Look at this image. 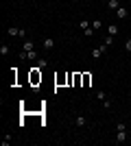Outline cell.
<instances>
[{
    "label": "cell",
    "instance_id": "6da1fadb",
    "mask_svg": "<svg viewBox=\"0 0 131 146\" xmlns=\"http://www.w3.org/2000/svg\"><path fill=\"white\" fill-rule=\"evenodd\" d=\"M85 124H87V118L83 116V113L74 116V127H85Z\"/></svg>",
    "mask_w": 131,
    "mask_h": 146
},
{
    "label": "cell",
    "instance_id": "7a4b0ae2",
    "mask_svg": "<svg viewBox=\"0 0 131 146\" xmlns=\"http://www.w3.org/2000/svg\"><path fill=\"white\" fill-rule=\"evenodd\" d=\"M116 144H122V142H127V131H116Z\"/></svg>",
    "mask_w": 131,
    "mask_h": 146
},
{
    "label": "cell",
    "instance_id": "3957f363",
    "mask_svg": "<svg viewBox=\"0 0 131 146\" xmlns=\"http://www.w3.org/2000/svg\"><path fill=\"white\" fill-rule=\"evenodd\" d=\"M42 46H44V50H53L55 48V39H53V37H46Z\"/></svg>",
    "mask_w": 131,
    "mask_h": 146
},
{
    "label": "cell",
    "instance_id": "277c9868",
    "mask_svg": "<svg viewBox=\"0 0 131 146\" xmlns=\"http://www.w3.org/2000/svg\"><path fill=\"white\" fill-rule=\"evenodd\" d=\"M22 50H24V52H31V50H35V44H33L31 39H26V42L22 44Z\"/></svg>",
    "mask_w": 131,
    "mask_h": 146
},
{
    "label": "cell",
    "instance_id": "5b68a950",
    "mask_svg": "<svg viewBox=\"0 0 131 146\" xmlns=\"http://www.w3.org/2000/svg\"><path fill=\"white\" fill-rule=\"evenodd\" d=\"M35 63H37V68H39V70L48 68V59H46V57H37V61H35Z\"/></svg>",
    "mask_w": 131,
    "mask_h": 146
},
{
    "label": "cell",
    "instance_id": "8992f818",
    "mask_svg": "<svg viewBox=\"0 0 131 146\" xmlns=\"http://www.w3.org/2000/svg\"><path fill=\"white\" fill-rule=\"evenodd\" d=\"M7 35H11V37H20V29H18V26H9V29H7Z\"/></svg>",
    "mask_w": 131,
    "mask_h": 146
},
{
    "label": "cell",
    "instance_id": "52a82bcc",
    "mask_svg": "<svg viewBox=\"0 0 131 146\" xmlns=\"http://www.w3.org/2000/svg\"><path fill=\"white\" fill-rule=\"evenodd\" d=\"M103 55H105V52H103V48H100V46H98V48H94V50H92V57H94V59H100Z\"/></svg>",
    "mask_w": 131,
    "mask_h": 146
},
{
    "label": "cell",
    "instance_id": "ba28073f",
    "mask_svg": "<svg viewBox=\"0 0 131 146\" xmlns=\"http://www.w3.org/2000/svg\"><path fill=\"white\" fill-rule=\"evenodd\" d=\"M116 15H118V18H127V7H118V9H116Z\"/></svg>",
    "mask_w": 131,
    "mask_h": 146
},
{
    "label": "cell",
    "instance_id": "9c48e42d",
    "mask_svg": "<svg viewBox=\"0 0 131 146\" xmlns=\"http://www.w3.org/2000/svg\"><path fill=\"white\" fill-rule=\"evenodd\" d=\"M90 26H92V22H90V20H81V22H79V29H81V31L90 29Z\"/></svg>",
    "mask_w": 131,
    "mask_h": 146
},
{
    "label": "cell",
    "instance_id": "30bf717a",
    "mask_svg": "<svg viewBox=\"0 0 131 146\" xmlns=\"http://www.w3.org/2000/svg\"><path fill=\"white\" fill-rule=\"evenodd\" d=\"M96 98H98L100 103H105V100H107V94H105L103 90H98V92H96Z\"/></svg>",
    "mask_w": 131,
    "mask_h": 146
},
{
    "label": "cell",
    "instance_id": "8fae6325",
    "mask_svg": "<svg viewBox=\"0 0 131 146\" xmlns=\"http://www.w3.org/2000/svg\"><path fill=\"white\" fill-rule=\"evenodd\" d=\"M37 52H35V50H31V52H26V59H29V61H37Z\"/></svg>",
    "mask_w": 131,
    "mask_h": 146
},
{
    "label": "cell",
    "instance_id": "7c38bea8",
    "mask_svg": "<svg viewBox=\"0 0 131 146\" xmlns=\"http://www.w3.org/2000/svg\"><path fill=\"white\" fill-rule=\"evenodd\" d=\"M92 29L94 31H100V29H103V22H100V20H92Z\"/></svg>",
    "mask_w": 131,
    "mask_h": 146
},
{
    "label": "cell",
    "instance_id": "4fadbf2b",
    "mask_svg": "<svg viewBox=\"0 0 131 146\" xmlns=\"http://www.w3.org/2000/svg\"><path fill=\"white\" fill-rule=\"evenodd\" d=\"M118 7H122V5H120V0H109V9H114V11H116Z\"/></svg>",
    "mask_w": 131,
    "mask_h": 146
},
{
    "label": "cell",
    "instance_id": "5bb4252c",
    "mask_svg": "<svg viewBox=\"0 0 131 146\" xmlns=\"http://www.w3.org/2000/svg\"><path fill=\"white\" fill-rule=\"evenodd\" d=\"M0 55H2V57L9 55V46H7V44H2V46H0Z\"/></svg>",
    "mask_w": 131,
    "mask_h": 146
},
{
    "label": "cell",
    "instance_id": "9a60e30c",
    "mask_svg": "<svg viewBox=\"0 0 131 146\" xmlns=\"http://www.w3.org/2000/svg\"><path fill=\"white\" fill-rule=\"evenodd\" d=\"M118 24H109V35H116V33H118Z\"/></svg>",
    "mask_w": 131,
    "mask_h": 146
},
{
    "label": "cell",
    "instance_id": "2e32d148",
    "mask_svg": "<svg viewBox=\"0 0 131 146\" xmlns=\"http://www.w3.org/2000/svg\"><path fill=\"white\" fill-rule=\"evenodd\" d=\"M9 144H11V135L5 133V137H2V146H9Z\"/></svg>",
    "mask_w": 131,
    "mask_h": 146
},
{
    "label": "cell",
    "instance_id": "e0dca14e",
    "mask_svg": "<svg viewBox=\"0 0 131 146\" xmlns=\"http://www.w3.org/2000/svg\"><path fill=\"white\" fill-rule=\"evenodd\" d=\"M116 131H127V124L125 122H118V124H116Z\"/></svg>",
    "mask_w": 131,
    "mask_h": 146
},
{
    "label": "cell",
    "instance_id": "ac0fdd59",
    "mask_svg": "<svg viewBox=\"0 0 131 146\" xmlns=\"http://www.w3.org/2000/svg\"><path fill=\"white\" fill-rule=\"evenodd\" d=\"M125 50H127V52H131V37H127V42H125Z\"/></svg>",
    "mask_w": 131,
    "mask_h": 146
},
{
    "label": "cell",
    "instance_id": "d6986e66",
    "mask_svg": "<svg viewBox=\"0 0 131 146\" xmlns=\"http://www.w3.org/2000/svg\"><path fill=\"white\" fill-rule=\"evenodd\" d=\"M83 35H87V37H92V35H94V29H92V26H90V29H85V31H83Z\"/></svg>",
    "mask_w": 131,
    "mask_h": 146
},
{
    "label": "cell",
    "instance_id": "ffe728a7",
    "mask_svg": "<svg viewBox=\"0 0 131 146\" xmlns=\"http://www.w3.org/2000/svg\"><path fill=\"white\" fill-rule=\"evenodd\" d=\"M103 44H107V46H112V44H114V35H109V37H105V42H103Z\"/></svg>",
    "mask_w": 131,
    "mask_h": 146
}]
</instances>
